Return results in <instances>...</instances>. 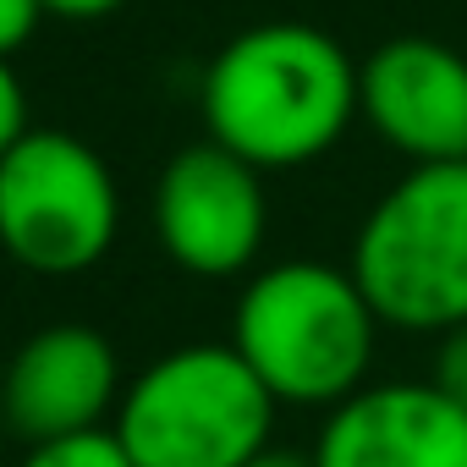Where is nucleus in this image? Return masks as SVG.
Segmentation results:
<instances>
[{
    "label": "nucleus",
    "instance_id": "nucleus-1",
    "mask_svg": "<svg viewBox=\"0 0 467 467\" xmlns=\"http://www.w3.org/2000/svg\"><path fill=\"white\" fill-rule=\"evenodd\" d=\"M198 105L209 138L237 160L314 165L358 121V61L314 23H259L203 67Z\"/></svg>",
    "mask_w": 467,
    "mask_h": 467
},
{
    "label": "nucleus",
    "instance_id": "nucleus-2",
    "mask_svg": "<svg viewBox=\"0 0 467 467\" xmlns=\"http://www.w3.org/2000/svg\"><path fill=\"white\" fill-rule=\"evenodd\" d=\"M379 314L352 270L286 259L248 281L231 314V347L265 379L275 401L336 407L368 385Z\"/></svg>",
    "mask_w": 467,
    "mask_h": 467
},
{
    "label": "nucleus",
    "instance_id": "nucleus-3",
    "mask_svg": "<svg viewBox=\"0 0 467 467\" xmlns=\"http://www.w3.org/2000/svg\"><path fill=\"white\" fill-rule=\"evenodd\" d=\"M347 270L379 325L423 336L467 325V160L412 165L368 209Z\"/></svg>",
    "mask_w": 467,
    "mask_h": 467
},
{
    "label": "nucleus",
    "instance_id": "nucleus-4",
    "mask_svg": "<svg viewBox=\"0 0 467 467\" xmlns=\"http://www.w3.org/2000/svg\"><path fill=\"white\" fill-rule=\"evenodd\" d=\"M275 396L237 347H176L127 379L110 429L132 467H243L270 445Z\"/></svg>",
    "mask_w": 467,
    "mask_h": 467
},
{
    "label": "nucleus",
    "instance_id": "nucleus-5",
    "mask_svg": "<svg viewBox=\"0 0 467 467\" xmlns=\"http://www.w3.org/2000/svg\"><path fill=\"white\" fill-rule=\"evenodd\" d=\"M121 231V192L99 149L28 127L0 154V248L34 275L94 270Z\"/></svg>",
    "mask_w": 467,
    "mask_h": 467
},
{
    "label": "nucleus",
    "instance_id": "nucleus-6",
    "mask_svg": "<svg viewBox=\"0 0 467 467\" xmlns=\"http://www.w3.org/2000/svg\"><path fill=\"white\" fill-rule=\"evenodd\" d=\"M265 171L220 149L214 138L187 143L154 182V231L171 265L203 281L243 275L265 248Z\"/></svg>",
    "mask_w": 467,
    "mask_h": 467
},
{
    "label": "nucleus",
    "instance_id": "nucleus-7",
    "mask_svg": "<svg viewBox=\"0 0 467 467\" xmlns=\"http://www.w3.org/2000/svg\"><path fill=\"white\" fill-rule=\"evenodd\" d=\"M358 116L412 165L467 160V61L440 39H390L358 67Z\"/></svg>",
    "mask_w": 467,
    "mask_h": 467
},
{
    "label": "nucleus",
    "instance_id": "nucleus-8",
    "mask_svg": "<svg viewBox=\"0 0 467 467\" xmlns=\"http://www.w3.org/2000/svg\"><path fill=\"white\" fill-rule=\"evenodd\" d=\"M121 363L116 347L94 325H45L34 330L12 363L0 368V396H6V429L28 445L105 429L121 407Z\"/></svg>",
    "mask_w": 467,
    "mask_h": 467
},
{
    "label": "nucleus",
    "instance_id": "nucleus-9",
    "mask_svg": "<svg viewBox=\"0 0 467 467\" xmlns=\"http://www.w3.org/2000/svg\"><path fill=\"white\" fill-rule=\"evenodd\" d=\"M314 467H467V407L440 385H363L330 407Z\"/></svg>",
    "mask_w": 467,
    "mask_h": 467
},
{
    "label": "nucleus",
    "instance_id": "nucleus-10",
    "mask_svg": "<svg viewBox=\"0 0 467 467\" xmlns=\"http://www.w3.org/2000/svg\"><path fill=\"white\" fill-rule=\"evenodd\" d=\"M23 467H132L121 434L105 429H83V434H61V440H39L28 445Z\"/></svg>",
    "mask_w": 467,
    "mask_h": 467
},
{
    "label": "nucleus",
    "instance_id": "nucleus-11",
    "mask_svg": "<svg viewBox=\"0 0 467 467\" xmlns=\"http://www.w3.org/2000/svg\"><path fill=\"white\" fill-rule=\"evenodd\" d=\"M429 385H440L451 401H462V407H467V325H456V330H445V336H440Z\"/></svg>",
    "mask_w": 467,
    "mask_h": 467
},
{
    "label": "nucleus",
    "instance_id": "nucleus-12",
    "mask_svg": "<svg viewBox=\"0 0 467 467\" xmlns=\"http://www.w3.org/2000/svg\"><path fill=\"white\" fill-rule=\"evenodd\" d=\"M45 0H0V61H12L45 23Z\"/></svg>",
    "mask_w": 467,
    "mask_h": 467
},
{
    "label": "nucleus",
    "instance_id": "nucleus-13",
    "mask_svg": "<svg viewBox=\"0 0 467 467\" xmlns=\"http://www.w3.org/2000/svg\"><path fill=\"white\" fill-rule=\"evenodd\" d=\"M23 132H28V94H23V78L12 72V61H0V154Z\"/></svg>",
    "mask_w": 467,
    "mask_h": 467
},
{
    "label": "nucleus",
    "instance_id": "nucleus-14",
    "mask_svg": "<svg viewBox=\"0 0 467 467\" xmlns=\"http://www.w3.org/2000/svg\"><path fill=\"white\" fill-rule=\"evenodd\" d=\"M127 0H45L50 17H72V23H94V17H110Z\"/></svg>",
    "mask_w": 467,
    "mask_h": 467
},
{
    "label": "nucleus",
    "instance_id": "nucleus-15",
    "mask_svg": "<svg viewBox=\"0 0 467 467\" xmlns=\"http://www.w3.org/2000/svg\"><path fill=\"white\" fill-rule=\"evenodd\" d=\"M243 467H314V456H303V451H275V445H265L259 456H248Z\"/></svg>",
    "mask_w": 467,
    "mask_h": 467
},
{
    "label": "nucleus",
    "instance_id": "nucleus-16",
    "mask_svg": "<svg viewBox=\"0 0 467 467\" xmlns=\"http://www.w3.org/2000/svg\"><path fill=\"white\" fill-rule=\"evenodd\" d=\"M12 429H6V396H0V440H6Z\"/></svg>",
    "mask_w": 467,
    "mask_h": 467
}]
</instances>
